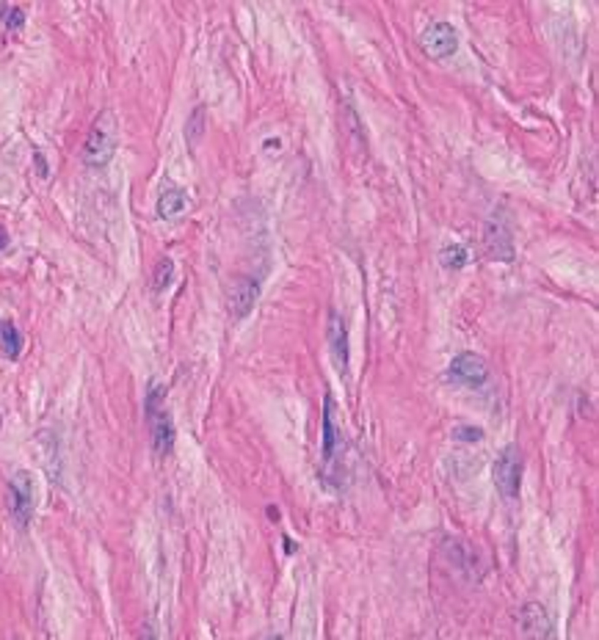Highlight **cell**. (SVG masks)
<instances>
[{
    "instance_id": "19",
    "label": "cell",
    "mask_w": 599,
    "mask_h": 640,
    "mask_svg": "<svg viewBox=\"0 0 599 640\" xmlns=\"http://www.w3.org/2000/svg\"><path fill=\"white\" fill-rule=\"evenodd\" d=\"M138 640H157L155 626H152V624H144V629H141V637H138Z\"/></svg>"
},
{
    "instance_id": "18",
    "label": "cell",
    "mask_w": 599,
    "mask_h": 640,
    "mask_svg": "<svg viewBox=\"0 0 599 640\" xmlns=\"http://www.w3.org/2000/svg\"><path fill=\"white\" fill-rule=\"evenodd\" d=\"M3 23H6V28H12V31H17V28H23V23H25V12L23 9H17V6H6V12H3Z\"/></svg>"
},
{
    "instance_id": "16",
    "label": "cell",
    "mask_w": 599,
    "mask_h": 640,
    "mask_svg": "<svg viewBox=\"0 0 599 640\" xmlns=\"http://www.w3.org/2000/svg\"><path fill=\"white\" fill-rule=\"evenodd\" d=\"M202 133H205V108H193V113H190V119H188V124H185V138H188V144L193 146Z\"/></svg>"
},
{
    "instance_id": "9",
    "label": "cell",
    "mask_w": 599,
    "mask_h": 640,
    "mask_svg": "<svg viewBox=\"0 0 599 640\" xmlns=\"http://www.w3.org/2000/svg\"><path fill=\"white\" fill-rule=\"evenodd\" d=\"M483 241H486V249L494 260H503V263L514 260V232H511V224L505 221L503 212H497V216H492L486 221Z\"/></svg>"
},
{
    "instance_id": "14",
    "label": "cell",
    "mask_w": 599,
    "mask_h": 640,
    "mask_svg": "<svg viewBox=\"0 0 599 640\" xmlns=\"http://www.w3.org/2000/svg\"><path fill=\"white\" fill-rule=\"evenodd\" d=\"M439 263L448 268V271H461L467 263H470V249L464 243H445L439 249Z\"/></svg>"
},
{
    "instance_id": "10",
    "label": "cell",
    "mask_w": 599,
    "mask_h": 640,
    "mask_svg": "<svg viewBox=\"0 0 599 640\" xmlns=\"http://www.w3.org/2000/svg\"><path fill=\"white\" fill-rule=\"evenodd\" d=\"M326 340H329V351L334 359V367L340 373H348V326L342 320V315L337 309H329V323H326Z\"/></svg>"
},
{
    "instance_id": "11",
    "label": "cell",
    "mask_w": 599,
    "mask_h": 640,
    "mask_svg": "<svg viewBox=\"0 0 599 640\" xmlns=\"http://www.w3.org/2000/svg\"><path fill=\"white\" fill-rule=\"evenodd\" d=\"M260 298V282L252 279V276H238L230 287V296H227V307H230V315L232 318H246L254 304Z\"/></svg>"
},
{
    "instance_id": "8",
    "label": "cell",
    "mask_w": 599,
    "mask_h": 640,
    "mask_svg": "<svg viewBox=\"0 0 599 640\" xmlns=\"http://www.w3.org/2000/svg\"><path fill=\"white\" fill-rule=\"evenodd\" d=\"M519 632L525 640H552L555 626H552L549 610L538 602H527L519 613Z\"/></svg>"
},
{
    "instance_id": "4",
    "label": "cell",
    "mask_w": 599,
    "mask_h": 640,
    "mask_svg": "<svg viewBox=\"0 0 599 640\" xmlns=\"http://www.w3.org/2000/svg\"><path fill=\"white\" fill-rule=\"evenodd\" d=\"M9 500H12V516L17 522V527H28L36 511V483L34 475L20 470L14 472V478L9 481Z\"/></svg>"
},
{
    "instance_id": "13",
    "label": "cell",
    "mask_w": 599,
    "mask_h": 640,
    "mask_svg": "<svg viewBox=\"0 0 599 640\" xmlns=\"http://www.w3.org/2000/svg\"><path fill=\"white\" fill-rule=\"evenodd\" d=\"M0 353L9 359H17L23 353V334L12 320H0Z\"/></svg>"
},
{
    "instance_id": "17",
    "label": "cell",
    "mask_w": 599,
    "mask_h": 640,
    "mask_svg": "<svg viewBox=\"0 0 599 640\" xmlns=\"http://www.w3.org/2000/svg\"><path fill=\"white\" fill-rule=\"evenodd\" d=\"M453 439L464 442V445L481 442L483 439V428H475V425H456V428H453Z\"/></svg>"
},
{
    "instance_id": "20",
    "label": "cell",
    "mask_w": 599,
    "mask_h": 640,
    "mask_svg": "<svg viewBox=\"0 0 599 640\" xmlns=\"http://www.w3.org/2000/svg\"><path fill=\"white\" fill-rule=\"evenodd\" d=\"M6 246H9V232H6L3 227H0V252H3Z\"/></svg>"
},
{
    "instance_id": "6",
    "label": "cell",
    "mask_w": 599,
    "mask_h": 640,
    "mask_svg": "<svg viewBox=\"0 0 599 640\" xmlns=\"http://www.w3.org/2000/svg\"><path fill=\"white\" fill-rule=\"evenodd\" d=\"M420 47L428 58H437V61L450 58L459 50V34L450 23H431L420 34Z\"/></svg>"
},
{
    "instance_id": "1",
    "label": "cell",
    "mask_w": 599,
    "mask_h": 640,
    "mask_svg": "<svg viewBox=\"0 0 599 640\" xmlns=\"http://www.w3.org/2000/svg\"><path fill=\"white\" fill-rule=\"evenodd\" d=\"M116 152V116L111 111H102L97 116V122L91 124L86 141H83V149H80V157L86 166L91 168H102L111 163Z\"/></svg>"
},
{
    "instance_id": "7",
    "label": "cell",
    "mask_w": 599,
    "mask_h": 640,
    "mask_svg": "<svg viewBox=\"0 0 599 640\" xmlns=\"http://www.w3.org/2000/svg\"><path fill=\"white\" fill-rule=\"evenodd\" d=\"M320 453H323V464L331 467L337 461V456L342 453V431L337 425V403L334 397L326 392L323 397V422H320Z\"/></svg>"
},
{
    "instance_id": "2",
    "label": "cell",
    "mask_w": 599,
    "mask_h": 640,
    "mask_svg": "<svg viewBox=\"0 0 599 640\" xmlns=\"http://www.w3.org/2000/svg\"><path fill=\"white\" fill-rule=\"evenodd\" d=\"M163 395H166V389L160 384H149L146 403H144L146 419H149V434H152V448L157 456H168L174 450V439H177L171 414L163 408Z\"/></svg>"
},
{
    "instance_id": "21",
    "label": "cell",
    "mask_w": 599,
    "mask_h": 640,
    "mask_svg": "<svg viewBox=\"0 0 599 640\" xmlns=\"http://www.w3.org/2000/svg\"><path fill=\"white\" fill-rule=\"evenodd\" d=\"M265 640H285L282 635H271V637H265Z\"/></svg>"
},
{
    "instance_id": "15",
    "label": "cell",
    "mask_w": 599,
    "mask_h": 640,
    "mask_svg": "<svg viewBox=\"0 0 599 640\" xmlns=\"http://www.w3.org/2000/svg\"><path fill=\"white\" fill-rule=\"evenodd\" d=\"M171 282H174V260L171 257H160L157 265H155V274H152V290L163 293Z\"/></svg>"
},
{
    "instance_id": "5",
    "label": "cell",
    "mask_w": 599,
    "mask_h": 640,
    "mask_svg": "<svg viewBox=\"0 0 599 640\" xmlns=\"http://www.w3.org/2000/svg\"><path fill=\"white\" fill-rule=\"evenodd\" d=\"M448 381L459 384V386H470V389H481L489 381V362L481 353L472 351H461L453 356V362L448 364Z\"/></svg>"
},
{
    "instance_id": "3",
    "label": "cell",
    "mask_w": 599,
    "mask_h": 640,
    "mask_svg": "<svg viewBox=\"0 0 599 640\" xmlns=\"http://www.w3.org/2000/svg\"><path fill=\"white\" fill-rule=\"evenodd\" d=\"M522 453L516 445H505L494 464H492V478H494V486L500 492V497L505 500H516L519 497V489H522Z\"/></svg>"
},
{
    "instance_id": "12",
    "label": "cell",
    "mask_w": 599,
    "mask_h": 640,
    "mask_svg": "<svg viewBox=\"0 0 599 640\" xmlns=\"http://www.w3.org/2000/svg\"><path fill=\"white\" fill-rule=\"evenodd\" d=\"M185 207H188V193L182 188L166 185L160 190V196H157V216L160 219H166V221L177 219V216H182V212H185Z\"/></svg>"
}]
</instances>
